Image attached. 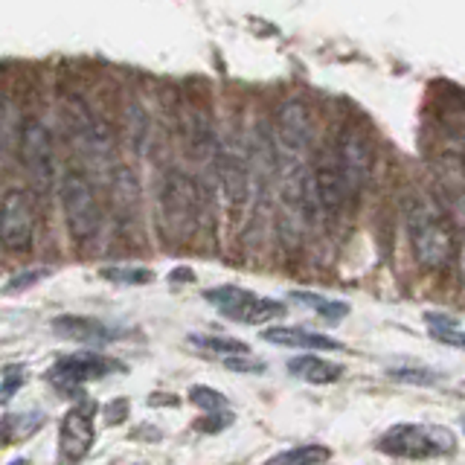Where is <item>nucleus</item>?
I'll list each match as a JSON object with an SVG mask.
<instances>
[{"instance_id":"nucleus-1","label":"nucleus","mask_w":465,"mask_h":465,"mask_svg":"<svg viewBox=\"0 0 465 465\" xmlns=\"http://www.w3.org/2000/svg\"><path fill=\"white\" fill-rule=\"evenodd\" d=\"M407 236H411L416 262L428 271L448 268L457 253L454 232L425 203H411V210H407Z\"/></svg>"},{"instance_id":"nucleus-2","label":"nucleus","mask_w":465,"mask_h":465,"mask_svg":"<svg viewBox=\"0 0 465 465\" xmlns=\"http://www.w3.org/2000/svg\"><path fill=\"white\" fill-rule=\"evenodd\" d=\"M378 448L390 457L433 460L448 457L457 448V433L442 425H392L378 440Z\"/></svg>"},{"instance_id":"nucleus-3","label":"nucleus","mask_w":465,"mask_h":465,"mask_svg":"<svg viewBox=\"0 0 465 465\" xmlns=\"http://www.w3.org/2000/svg\"><path fill=\"white\" fill-rule=\"evenodd\" d=\"M160 213H163V224L174 239L193 236L201 215V195L193 178L183 172H169L163 183H160Z\"/></svg>"},{"instance_id":"nucleus-4","label":"nucleus","mask_w":465,"mask_h":465,"mask_svg":"<svg viewBox=\"0 0 465 465\" xmlns=\"http://www.w3.org/2000/svg\"><path fill=\"white\" fill-rule=\"evenodd\" d=\"M203 300L210 305H215L224 317L236 320V323H247V326H262L268 320L285 317V305L268 300V297H256L253 291L247 288H236V285H218V288H207L203 291Z\"/></svg>"},{"instance_id":"nucleus-5","label":"nucleus","mask_w":465,"mask_h":465,"mask_svg":"<svg viewBox=\"0 0 465 465\" xmlns=\"http://www.w3.org/2000/svg\"><path fill=\"white\" fill-rule=\"evenodd\" d=\"M334 166H338L346 195L367 189L375 174V149L370 137L352 125L343 128L338 137V149H334Z\"/></svg>"},{"instance_id":"nucleus-6","label":"nucleus","mask_w":465,"mask_h":465,"mask_svg":"<svg viewBox=\"0 0 465 465\" xmlns=\"http://www.w3.org/2000/svg\"><path fill=\"white\" fill-rule=\"evenodd\" d=\"M62 207L67 218V230L73 239H91L99 230L102 210L94 193V183L84 178L82 172H64L62 178Z\"/></svg>"},{"instance_id":"nucleus-7","label":"nucleus","mask_w":465,"mask_h":465,"mask_svg":"<svg viewBox=\"0 0 465 465\" xmlns=\"http://www.w3.org/2000/svg\"><path fill=\"white\" fill-rule=\"evenodd\" d=\"M21 160L29 183L38 195H47L55 183V149L53 134L41 120H29L21 131Z\"/></svg>"},{"instance_id":"nucleus-8","label":"nucleus","mask_w":465,"mask_h":465,"mask_svg":"<svg viewBox=\"0 0 465 465\" xmlns=\"http://www.w3.org/2000/svg\"><path fill=\"white\" fill-rule=\"evenodd\" d=\"M35 242V207L24 189H9L0 198V244L9 253H29Z\"/></svg>"},{"instance_id":"nucleus-9","label":"nucleus","mask_w":465,"mask_h":465,"mask_svg":"<svg viewBox=\"0 0 465 465\" xmlns=\"http://www.w3.org/2000/svg\"><path fill=\"white\" fill-rule=\"evenodd\" d=\"M213 166L227 203L230 207H242L247 201V193H251V157H247V152L232 137L215 140Z\"/></svg>"},{"instance_id":"nucleus-10","label":"nucleus","mask_w":465,"mask_h":465,"mask_svg":"<svg viewBox=\"0 0 465 465\" xmlns=\"http://www.w3.org/2000/svg\"><path fill=\"white\" fill-rule=\"evenodd\" d=\"M123 370L125 367L120 361H114L102 352H73L53 363V370L47 372V381L62 392H76L87 381H96V378H105L111 372H123Z\"/></svg>"},{"instance_id":"nucleus-11","label":"nucleus","mask_w":465,"mask_h":465,"mask_svg":"<svg viewBox=\"0 0 465 465\" xmlns=\"http://www.w3.org/2000/svg\"><path fill=\"white\" fill-rule=\"evenodd\" d=\"M276 149L280 157L302 160L312 143V116L300 99H291L276 111Z\"/></svg>"},{"instance_id":"nucleus-12","label":"nucleus","mask_w":465,"mask_h":465,"mask_svg":"<svg viewBox=\"0 0 465 465\" xmlns=\"http://www.w3.org/2000/svg\"><path fill=\"white\" fill-rule=\"evenodd\" d=\"M64 120H67L70 140L79 149V154L84 160H91V163H105V160L111 157L114 145H111L108 131L99 125L96 116L87 111L82 102H76V108H73Z\"/></svg>"},{"instance_id":"nucleus-13","label":"nucleus","mask_w":465,"mask_h":465,"mask_svg":"<svg viewBox=\"0 0 465 465\" xmlns=\"http://www.w3.org/2000/svg\"><path fill=\"white\" fill-rule=\"evenodd\" d=\"M94 440H96L94 421L84 411H70L62 419V428H58V448H62L64 462H70V465L82 462L87 454H91Z\"/></svg>"},{"instance_id":"nucleus-14","label":"nucleus","mask_w":465,"mask_h":465,"mask_svg":"<svg viewBox=\"0 0 465 465\" xmlns=\"http://www.w3.org/2000/svg\"><path fill=\"white\" fill-rule=\"evenodd\" d=\"M53 331L58 338L73 341V343H87V346H105L108 341L120 338V329L105 326L102 320L82 317V314H62L53 320Z\"/></svg>"},{"instance_id":"nucleus-15","label":"nucleus","mask_w":465,"mask_h":465,"mask_svg":"<svg viewBox=\"0 0 465 465\" xmlns=\"http://www.w3.org/2000/svg\"><path fill=\"white\" fill-rule=\"evenodd\" d=\"M312 189H314V203H320L323 210L338 213L343 207V198H346V189L343 181L338 174V166L329 163V160H320L312 172Z\"/></svg>"},{"instance_id":"nucleus-16","label":"nucleus","mask_w":465,"mask_h":465,"mask_svg":"<svg viewBox=\"0 0 465 465\" xmlns=\"http://www.w3.org/2000/svg\"><path fill=\"white\" fill-rule=\"evenodd\" d=\"M268 343H280L288 349H343L341 341L329 338V334H317V331H305L300 326H273L262 334Z\"/></svg>"},{"instance_id":"nucleus-17","label":"nucleus","mask_w":465,"mask_h":465,"mask_svg":"<svg viewBox=\"0 0 465 465\" xmlns=\"http://www.w3.org/2000/svg\"><path fill=\"white\" fill-rule=\"evenodd\" d=\"M288 372L294 378H302V381H309V384H331L343 375V367L341 363L326 361V358H317V355H297L288 361Z\"/></svg>"},{"instance_id":"nucleus-18","label":"nucleus","mask_w":465,"mask_h":465,"mask_svg":"<svg viewBox=\"0 0 465 465\" xmlns=\"http://www.w3.org/2000/svg\"><path fill=\"white\" fill-rule=\"evenodd\" d=\"M44 425V413L41 411H29V413H6L0 419V445H18L29 440L35 430Z\"/></svg>"},{"instance_id":"nucleus-19","label":"nucleus","mask_w":465,"mask_h":465,"mask_svg":"<svg viewBox=\"0 0 465 465\" xmlns=\"http://www.w3.org/2000/svg\"><path fill=\"white\" fill-rule=\"evenodd\" d=\"M114 207H116V215H123V218H131L140 207V186H137L134 172L128 166H120L114 174Z\"/></svg>"},{"instance_id":"nucleus-20","label":"nucleus","mask_w":465,"mask_h":465,"mask_svg":"<svg viewBox=\"0 0 465 465\" xmlns=\"http://www.w3.org/2000/svg\"><path fill=\"white\" fill-rule=\"evenodd\" d=\"M425 326H428L433 341H440V343H445L450 349H462L465 346L462 323L457 317H450L445 312H425Z\"/></svg>"},{"instance_id":"nucleus-21","label":"nucleus","mask_w":465,"mask_h":465,"mask_svg":"<svg viewBox=\"0 0 465 465\" xmlns=\"http://www.w3.org/2000/svg\"><path fill=\"white\" fill-rule=\"evenodd\" d=\"M331 460V450L326 445H317V442H305L297 448H288L282 454L271 457L265 465H323Z\"/></svg>"},{"instance_id":"nucleus-22","label":"nucleus","mask_w":465,"mask_h":465,"mask_svg":"<svg viewBox=\"0 0 465 465\" xmlns=\"http://www.w3.org/2000/svg\"><path fill=\"white\" fill-rule=\"evenodd\" d=\"M291 300L302 302L305 309H312L314 314H320L323 320H329V323H338V320H343V317L349 314V302L320 297V294H314V291H294V294H291Z\"/></svg>"},{"instance_id":"nucleus-23","label":"nucleus","mask_w":465,"mask_h":465,"mask_svg":"<svg viewBox=\"0 0 465 465\" xmlns=\"http://www.w3.org/2000/svg\"><path fill=\"white\" fill-rule=\"evenodd\" d=\"M189 343L198 346L201 352H210V355H222L224 358H239V355H251V346L244 341L236 338H207V334H193Z\"/></svg>"},{"instance_id":"nucleus-24","label":"nucleus","mask_w":465,"mask_h":465,"mask_svg":"<svg viewBox=\"0 0 465 465\" xmlns=\"http://www.w3.org/2000/svg\"><path fill=\"white\" fill-rule=\"evenodd\" d=\"M102 280H108L114 285H149L154 280V273L149 268H128V265H120V268H102Z\"/></svg>"},{"instance_id":"nucleus-25","label":"nucleus","mask_w":465,"mask_h":465,"mask_svg":"<svg viewBox=\"0 0 465 465\" xmlns=\"http://www.w3.org/2000/svg\"><path fill=\"white\" fill-rule=\"evenodd\" d=\"M392 381H401V384H413V387H433L442 381V372L436 370H425V367H396L387 372Z\"/></svg>"},{"instance_id":"nucleus-26","label":"nucleus","mask_w":465,"mask_h":465,"mask_svg":"<svg viewBox=\"0 0 465 465\" xmlns=\"http://www.w3.org/2000/svg\"><path fill=\"white\" fill-rule=\"evenodd\" d=\"M189 401H193L195 407H201V411H207V413L227 411V399L222 396V392L213 390V387H203V384H195L193 390H189Z\"/></svg>"},{"instance_id":"nucleus-27","label":"nucleus","mask_w":465,"mask_h":465,"mask_svg":"<svg viewBox=\"0 0 465 465\" xmlns=\"http://www.w3.org/2000/svg\"><path fill=\"white\" fill-rule=\"evenodd\" d=\"M128 123L137 125L134 131H131V143L137 145V149H143L145 145V137H149V120H145V111L140 105H131L128 108Z\"/></svg>"},{"instance_id":"nucleus-28","label":"nucleus","mask_w":465,"mask_h":465,"mask_svg":"<svg viewBox=\"0 0 465 465\" xmlns=\"http://www.w3.org/2000/svg\"><path fill=\"white\" fill-rule=\"evenodd\" d=\"M224 367L232 370V372H242V375H259L265 372V361L259 358H251V355H239V358H224Z\"/></svg>"},{"instance_id":"nucleus-29","label":"nucleus","mask_w":465,"mask_h":465,"mask_svg":"<svg viewBox=\"0 0 465 465\" xmlns=\"http://www.w3.org/2000/svg\"><path fill=\"white\" fill-rule=\"evenodd\" d=\"M53 271L50 268H33V271H24V273H18L15 280L6 285V291H24V288H33V285H38L41 280H47Z\"/></svg>"},{"instance_id":"nucleus-30","label":"nucleus","mask_w":465,"mask_h":465,"mask_svg":"<svg viewBox=\"0 0 465 465\" xmlns=\"http://www.w3.org/2000/svg\"><path fill=\"white\" fill-rule=\"evenodd\" d=\"M26 381V375H24V370H18V367H12V370H6L4 372V384H0V404L4 401H9L15 392H18V387Z\"/></svg>"},{"instance_id":"nucleus-31","label":"nucleus","mask_w":465,"mask_h":465,"mask_svg":"<svg viewBox=\"0 0 465 465\" xmlns=\"http://www.w3.org/2000/svg\"><path fill=\"white\" fill-rule=\"evenodd\" d=\"M125 413H128V401H111V404L105 407V419L111 421V425H116V421H123Z\"/></svg>"},{"instance_id":"nucleus-32","label":"nucleus","mask_w":465,"mask_h":465,"mask_svg":"<svg viewBox=\"0 0 465 465\" xmlns=\"http://www.w3.org/2000/svg\"><path fill=\"white\" fill-rule=\"evenodd\" d=\"M9 465H29V462H26V460H24V457H18V460H12V462H9Z\"/></svg>"}]
</instances>
